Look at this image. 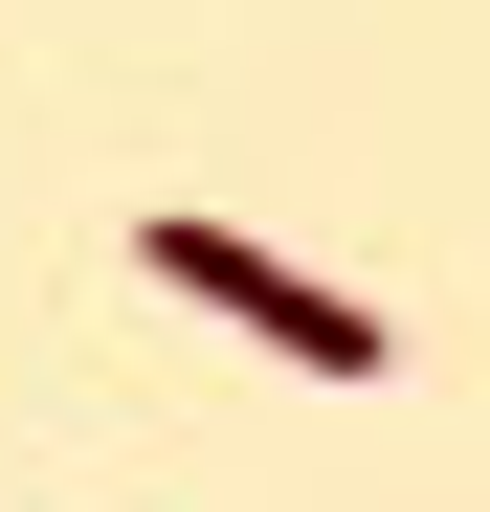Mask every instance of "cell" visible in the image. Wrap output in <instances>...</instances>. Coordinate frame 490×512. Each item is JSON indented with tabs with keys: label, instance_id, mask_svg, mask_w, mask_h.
<instances>
[{
	"label": "cell",
	"instance_id": "1",
	"mask_svg": "<svg viewBox=\"0 0 490 512\" xmlns=\"http://www.w3.org/2000/svg\"><path fill=\"white\" fill-rule=\"evenodd\" d=\"M134 268L156 290H201V312H245L290 379H401V334H379V290H335V268H290V245H245L223 201H134Z\"/></svg>",
	"mask_w": 490,
	"mask_h": 512
}]
</instances>
